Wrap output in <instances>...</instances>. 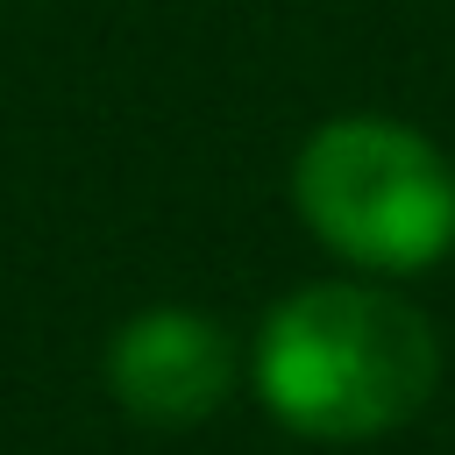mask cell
Wrapping results in <instances>:
<instances>
[{
  "label": "cell",
  "mask_w": 455,
  "mask_h": 455,
  "mask_svg": "<svg viewBox=\"0 0 455 455\" xmlns=\"http://www.w3.org/2000/svg\"><path fill=\"white\" fill-rule=\"evenodd\" d=\"M441 377L434 327L419 306L377 284H306L256 341L263 405L313 441H370L405 427Z\"/></svg>",
  "instance_id": "cell-1"
},
{
  "label": "cell",
  "mask_w": 455,
  "mask_h": 455,
  "mask_svg": "<svg viewBox=\"0 0 455 455\" xmlns=\"http://www.w3.org/2000/svg\"><path fill=\"white\" fill-rule=\"evenodd\" d=\"M306 228L363 270H427L455 242V171L398 121H327L291 171Z\"/></svg>",
  "instance_id": "cell-2"
},
{
  "label": "cell",
  "mask_w": 455,
  "mask_h": 455,
  "mask_svg": "<svg viewBox=\"0 0 455 455\" xmlns=\"http://www.w3.org/2000/svg\"><path fill=\"white\" fill-rule=\"evenodd\" d=\"M107 384L135 419L156 427H192L206 419L228 384H235V348L206 313L185 306H156L142 320H128L107 348Z\"/></svg>",
  "instance_id": "cell-3"
}]
</instances>
